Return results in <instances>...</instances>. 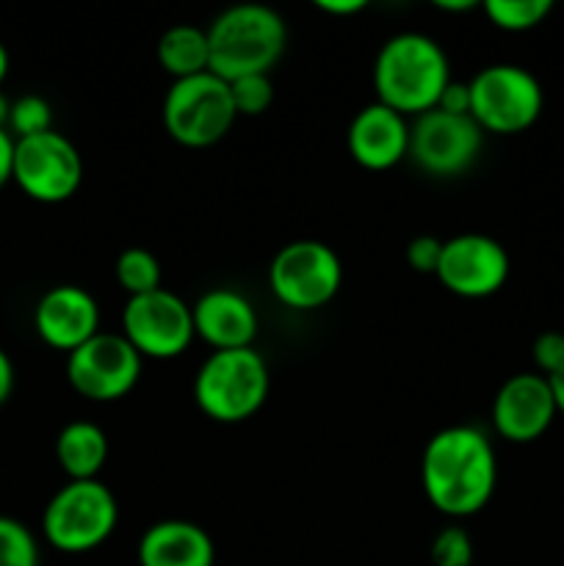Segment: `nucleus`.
I'll return each instance as SVG.
<instances>
[{
  "label": "nucleus",
  "mask_w": 564,
  "mask_h": 566,
  "mask_svg": "<svg viewBox=\"0 0 564 566\" xmlns=\"http://www.w3.org/2000/svg\"><path fill=\"white\" fill-rule=\"evenodd\" d=\"M194 332L213 352H236L252 348L260 332V318L254 304L232 287H213L202 293L191 307Z\"/></svg>",
  "instance_id": "17"
},
{
  "label": "nucleus",
  "mask_w": 564,
  "mask_h": 566,
  "mask_svg": "<svg viewBox=\"0 0 564 566\" xmlns=\"http://www.w3.org/2000/svg\"><path fill=\"white\" fill-rule=\"evenodd\" d=\"M9 114H11V99L0 92V130L9 127Z\"/></svg>",
  "instance_id": "34"
},
{
  "label": "nucleus",
  "mask_w": 564,
  "mask_h": 566,
  "mask_svg": "<svg viewBox=\"0 0 564 566\" xmlns=\"http://www.w3.org/2000/svg\"><path fill=\"white\" fill-rule=\"evenodd\" d=\"M437 111H446V114L453 116H470V86L468 83L451 81L446 88H442L440 99L435 105Z\"/></svg>",
  "instance_id": "29"
},
{
  "label": "nucleus",
  "mask_w": 564,
  "mask_h": 566,
  "mask_svg": "<svg viewBox=\"0 0 564 566\" xmlns=\"http://www.w3.org/2000/svg\"><path fill=\"white\" fill-rule=\"evenodd\" d=\"M346 147L354 164L368 171H387L409 158V122L382 103H368L354 114L346 130Z\"/></svg>",
  "instance_id": "16"
},
{
  "label": "nucleus",
  "mask_w": 564,
  "mask_h": 566,
  "mask_svg": "<svg viewBox=\"0 0 564 566\" xmlns=\"http://www.w3.org/2000/svg\"><path fill=\"white\" fill-rule=\"evenodd\" d=\"M269 387V365L254 346L213 352L194 376V403L216 423H243L263 409Z\"/></svg>",
  "instance_id": "4"
},
{
  "label": "nucleus",
  "mask_w": 564,
  "mask_h": 566,
  "mask_svg": "<svg viewBox=\"0 0 564 566\" xmlns=\"http://www.w3.org/2000/svg\"><path fill=\"white\" fill-rule=\"evenodd\" d=\"M238 116H260L274 103V83L271 75H243L227 83Z\"/></svg>",
  "instance_id": "25"
},
{
  "label": "nucleus",
  "mask_w": 564,
  "mask_h": 566,
  "mask_svg": "<svg viewBox=\"0 0 564 566\" xmlns=\"http://www.w3.org/2000/svg\"><path fill=\"white\" fill-rule=\"evenodd\" d=\"M119 506L100 479L66 481L48 501L42 514V534L59 553H92L114 536Z\"/></svg>",
  "instance_id": "5"
},
{
  "label": "nucleus",
  "mask_w": 564,
  "mask_h": 566,
  "mask_svg": "<svg viewBox=\"0 0 564 566\" xmlns=\"http://www.w3.org/2000/svg\"><path fill=\"white\" fill-rule=\"evenodd\" d=\"M376 103L401 116H420L440 99L453 81L448 55L437 39L418 31H404L387 39L374 61Z\"/></svg>",
  "instance_id": "2"
},
{
  "label": "nucleus",
  "mask_w": 564,
  "mask_h": 566,
  "mask_svg": "<svg viewBox=\"0 0 564 566\" xmlns=\"http://www.w3.org/2000/svg\"><path fill=\"white\" fill-rule=\"evenodd\" d=\"M210 72L221 81L243 75H271L288 48L282 14L263 3H238L221 11L208 28Z\"/></svg>",
  "instance_id": "3"
},
{
  "label": "nucleus",
  "mask_w": 564,
  "mask_h": 566,
  "mask_svg": "<svg viewBox=\"0 0 564 566\" xmlns=\"http://www.w3.org/2000/svg\"><path fill=\"white\" fill-rule=\"evenodd\" d=\"M122 337L142 359L180 357L197 337L191 304L166 287L127 298L122 310Z\"/></svg>",
  "instance_id": "10"
},
{
  "label": "nucleus",
  "mask_w": 564,
  "mask_h": 566,
  "mask_svg": "<svg viewBox=\"0 0 564 566\" xmlns=\"http://www.w3.org/2000/svg\"><path fill=\"white\" fill-rule=\"evenodd\" d=\"M33 329L55 352L72 354L100 332V307L81 285H55L33 307Z\"/></svg>",
  "instance_id": "15"
},
{
  "label": "nucleus",
  "mask_w": 564,
  "mask_h": 566,
  "mask_svg": "<svg viewBox=\"0 0 564 566\" xmlns=\"http://www.w3.org/2000/svg\"><path fill=\"white\" fill-rule=\"evenodd\" d=\"M14 392V365H11L9 354L0 348V407L11 398Z\"/></svg>",
  "instance_id": "32"
},
{
  "label": "nucleus",
  "mask_w": 564,
  "mask_h": 566,
  "mask_svg": "<svg viewBox=\"0 0 564 566\" xmlns=\"http://www.w3.org/2000/svg\"><path fill=\"white\" fill-rule=\"evenodd\" d=\"M0 566H39L36 536L20 523L0 514Z\"/></svg>",
  "instance_id": "24"
},
{
  "label": "nucleus",
  "mask_w": 564,
  "mask_h": 566,
  "mask_svg": "<svg viewBox=\"0 0 564 566\" xmlns=\"http://www.w3.org/2000/svg\"><path fill=\"white\" fill-rule=\"evenodd\" d=\"M142 363L144 359L122 332H97L92 340L66 354V379L86 401L111 403L136 387Z\"/></svg>",
  "instance_id": "11"
},
{
  "label": "nucleus",
  "mask_w": 564,
  "mask_h": 566,
  "mask_svg": "<svg viewBox=\"0 0 564 566\" xmlns=\"http://www.w3.org/2000/svg\"><path fill=\"white\" fill-rule=\"evenodd\" d=\"M160 119L171 142L188 149H205L232 130L238 114L227 81L213 72H202L186 81H171Z\"/></svg>",
  "instance_id": "7"
},
{
  "label": "nucleus",
  "mask_w": 564,
  "mask_h": 566,
  "mask_svg": "<svg viewBox=\"0 0 564 566\" xmlns=\"http://www.w3.org/2000/svg\"><path fill=\"white\" fill-rule=\"evenodd\" d=\"M470 86V116L484 133L518 136L545 108V92L534 72L520 64H490L476 72Z\"/></svg>",
  "instance_id": "6"
},
{
  "label": "nucleus",
  "mask_w": 564,
  "mask_h": 566,
  "mask_svg": "<svg viewBox=\"0 0 564 566\" xmlns=\"http://www.w3.org/2000/svg\"><path fill=\"white\" fill-rule=\"evenodd\" d=\"M158 64L164 66L171 81L210 72V48L205 28L171 25L158 39Z\"/></svg>",
  "instance_id": "20"
},
{
  "label": "nucleus",
  "mask_w": 564,
  "mask_h": 566,
  "mask_svg": "<svg viewBox=\"0 0 564 566\" xmlns=\"http://www.w3.org/2000/svg\"><path fill=\"white\" fill-rule=\"evenodd\" d=\"M83 155L59 130L14 142L11 180L25 197L42 205H61L83 186Z\"/></svg>",
  "instance_id": "9"
},
{
  "label": "nucleus",
  "mask_w": 564,
  "mask_h": 566,
  "mask_svg": "<svg viewBox=\"0 0 564 566\" xmlns=\"http://www.w3.org/2000/svg\"><path fill=\"white\" fill-rule=\"evenodd\" d=\"M318 11H324V14H335V17H352V14H359V11L365 9V0H318Z\"/></svg>",
  "instance_id": "31"
},
{
  "label": "nucleus",
  "mask_w": 564,
  "mask_h": 566,
  "mask_svg": "<svg viewBox=\"0 0 564 566\" xmlns=\"http://www.w3.org/2000/svg\"><path fill=\"white\" fill-rule=\"evenodd\" d=\"M429 556L435 566H470L473 564V539L459 525H448L431 539Z\"/></svg>",
  "instance_id": "26"
},
{
  "label": "nucleus",
  "mask_w": 564,
  "mask_h": 566,
  "mask_svg": "<svg viewBox=\"0 0 564 566\" xmlns=\"http://www.w3.org/2000/svg\"><path fill=\"white\" fill-rule=\"evenodd\" d=\"M6 130L11 133V138H31L39 136V133L53 130V108L44 97L39 94H22L20 99L11 103L9 114V127Z\"/></svg>",
  "instance_id": "23"
},
{
  "label": "nucleus",
  "mask_w": 564,
  "mask_h": 566,
  "mask_svg": "<svg viewBox=\"0 0 564 566\" xmlns=\"http://www.w3.org/2000/svg\"><path fill=\"white\" fill-rule=\"evenodd\" d=\"M442 254V241L435 235H415L412 241L404 249V258H407V265L415 271V274H435L437 263H440Z\"/></svg>",
  "instance_id": "28"
},
{
  "label": "nucleus",
  "mask_w": 564,
  "mask_h": 566,
  "mask_svg": "<svg viewBox=\"0 0 564 566\" xmlns=\"http://www.w3.org/2000/svg\"><path fill=\"white\" fill-rule=\"evenodd\" d=\"M556 415L558 409L551 385L534 370L509 376L492 398V426L503 440L518 446L540 440L553 426Z\"/></svg>",
  "instance_id": "14"
},
{
  "label": "nucleus",
  "mask_w": 564,
  "mask_h": 566,
  "mask_svg": "<svg viewBox=\"0 0 564 566\" xmlns=\"http://www.w3.org/2000/svg\"><path fill=\"white\" fill-rule=\"evenodd\" d=\"M547 385H551V392H553V401H556V409L558 415H564V368L558 370V374L553 376H545Z\"/></svg>",
  "instance_id": "33"
},
{
  "label": "nucleus",
  "mask_w": 564,
  "mask_h": 566,
  "mask_svg": "<svg viewBox=\"0 0 564 566\" xmlns=\"http://www.w3.org/2000/svg\"><path fill=\"white\" fill-rule=\"evenodd\" d=\"M498 484L495 448L476 426L440 429L420 457V486L440 514L464 520L490 503Z\"/></svg>",
  "instance_id": "1"
},
{
  "label": "nucleus",
  "mask_w": 564,
  "mask_h": 566,
  "mask_svg": "<svg viewBox=\"0 0 564 566\" xmlns=\"http://www.w3.org/2000/svg\"><path fill=\"white\" fill-rule=\"evenodd\" d=\"M11 166H14V138L9 130H0V188L11 180Z\"/></svg>",
  "instance_id": "30"
},
{
  "label": "nucleus",
  "mask_w": 564,
  "mask_h": 566,
  "mask_svg": "<svg viewBox=\"0 0 564 566\" xmlns=\"http://www.w3.org/2000/svg\"><path fill=\"white\" fill-rule=\"evenodd\" d=\"M481 11L495 28L509 33H525L540 28L551 17V0H487Z\"/></svg>",
  "instance_id": "21"
},
{
  "label": "nucleus",
  "mask_w": 564,
  "mask_h": 566,
  "mask_svg": "<svg viewBox=\"0 0 564 566\" xmlns=\"http://www.w3.org/2000/svg\"><path fill=\"white\" fill-rule=\"evenodd\" d=\"M138 566H216L208 531L188 520H160L138 539Z\"/></svg>",
  "instance_id": "18"
},
{
  "label": "nucleus",
  "mask_w": 564,
  "mask_h": 566,
  "mask_svg": "<svg viewBox=\"0 0 564 566\" xmlns=\"http://www.w3.org/2000/svg\"><path fill=\"white\" fill-rule=\"evenodd\" d=\"M55 459L70 481H94L108 462V434L92 420H72L55 437Z\"/></svg>",
  "instance_id": "19"
},
{
  "label": "nucleus",
  "mask_w": 564,
  "mask_h": 566,
  "mask_svg": "<svg viewBox=\"0 0 564 566\" xmlns=\"http://www.w3.org/2000/svg\"><path fill=\"white\" fill-rule=\"evenodd\" d=\"M484 130L473 116L426 111L409 125V158L431 177L464 175L479 160Z\"/></svg>",
  "instance_id": "12"
},
{
  "label": "nucleus",
  "mask_w": 564,
  "mask_h": 566,
  "mask_svg": "<svg viewBox=\"0 0 564 566\" xmlns=\"http://www.w3.org/2000/svg\"><path fill=\"white\" fill-rule=\"evenodd\" d=\"M6 75H9V50H6V44L0 42V86H3Z\"/></svg>",
  "instance_id": "35"
},
{
  "label": "nucleus",
  "mask_w": 564,
  "mask_h": 566,
  "mask_svg": "<svg viewBox=\"0 0 564 566\" xmlns=\"http://www.w3.org/2000/svg\"><path fill=\"white\" fill-rule=\"evenodd\" d=\"M512 260L501 241L481 232H462L442 241L435 276L448 293L459 298L495 296L509 280Z\"/></svg>",
  "instance_id": "13"
},
{
  "label": "nucleus",
  "mask_w": 564,
  "mask_h": 566,
  "mask_svg": "<svg viewBox=\"0 0 564 566\" xmlns=\"http://www.w3.org/2000/svg\"><path fill=\"white\" fill-rule=\"evenodd\" d=\"M343 285V263L324 241H291L271 258L269 291L291 310H321Z\"/></svg>",
  "instance_id": "8"
},
{
  "label": "nucleus",
  "mask_w": 564,
  "mask_h": 566,
  "mask_svg": "<svg viewBox=\"0 0 564 566\" xmlns=\"http://www.w3.org/2000/svg\"><path fill=\"white\" fill-rule=\"evenodd\" d=\"M116 282H119L122 291L127 293V298L144 296V293H153L160 287V263L149 249L144 247H130L116 258L114 265Z\"/></svg>",
  "instance_id": "22"
},
{
  "label": "nucleus",
  "mask_w": 564,
  "mask_h": 566,
  "mask_svg": "<svg viewBox=\"0 0 564 566\" xmlns=\"http://www.w3.org/2000/svg\"><path fill=\"white\" fill-rule=\"evenodd\" d=\"M531 357H534L536 374L553 376L564 368V332H542L531 346Z\"/></svg>",
  "instance_id": "27"
}]
</instances>
